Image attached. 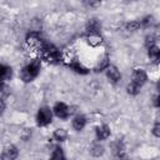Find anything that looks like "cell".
Returning a JSON list of instances; mask_svg holds the SVG:
<instances>
[{
	"label": "cell",
	"instance_id": "cell-1",
	"mask_svg": "<svg viewBox=\"0 0 160 160\" xmlns=\"http://www.w3.org/2000/svg\"><path fill=\"white\" fill-rule=\"evenodd\" d=\"M40 71V60H34L29 65H26L21 71V79L25 82L32 81Z\"/></svg>",
	"mask_w": 160,
	"mask_h": 160
},
{
	"label": "cell",
	"instance_id": "cell-2",
	"mask_svg": "<svg viewBox=\"0 0 160 160\" xmlns=\"http://www.w3.org/2000/svg\"><path fill=\"white\" fill-rule=\"evenodd\" d=\"M41 50H42V55H44L45 60H48L49 62H52V64L59 62V60H60V52H59V50L55 46L44 42Z\"/></svg>",
	"mask_w": 160,
	"mask_h": 160
},
{
	"label": "cell",
	"instance_id": "cell-3",
	"mask_svg": "<svg viewBox=\"0 0 160 160\" xmlns=\"http://www.w3.org/2000/svg\"><path fill=\"white\" fill-rule=\"evenodd\" d=\"M51 111L49 108H41L39 109L38 111V115H36V122L39 126H45L51 122Z\"/></svg>",
	"mask_w": 160,
	"mask_h": 160
},
{
	"label": "cell",
	"instance_id": "cell-4",
	"mask_svg": "<svg viewBox=\"0 0 160 160\" xmlns=\"http://www.w3.org/2000/svg\"><path fill=\"white\" fill-rule=\"evenodd\" d=\"M146 79H148V78H146V74H145V71H144V70H141V69H135V70L132 71L131 82H132V84H135L136 86L141 88V85H144V84H145Z\"/></svg>",
	"mask_w": 160,
	"mask_h": 160
},
{
	"label": "cell",
	"instance_id": "cell-5",
	"mask_svg": "<svg viewBox=\"0 0 160 160\" xmlns=\"http://www.w3.org/2000/svg\"><path fill=\"white\" fill-rule=\"evenodd\" d=\"M54 112H55V115L58 118L66 119L69 116V114H70V110H69V108L64 102H56L55 106H54Z\"/></svg>",
	"mask_w": 160,
	"mask_h": 160
},
{
	"label": "cell",
	"instance_id": "cell-6",
	"mask_svg": "<svg viewBox=\"0 0 160 160\" xmlns=\"http://www.w3.org/2000/svg\"><path fill=\"white\" fill-rule=\"evenodd\" d=\"M106 75H108V78H109L112 82H118V81L120 80V78H121L119 70H118L115 66H108V68H106Z\"/></svg>",
	"mask_w": 160,
	"mask_h": 160
},
{
	"label": "cell",
	"instance_id": "cell-7",
	"mask_svg": "<svg viewBox=\"0 0 160 160\" xmlns=\"http://www.w3.org/2000/svg\"><path fill=\"white\" fill-rule=\"evenodd\" d=\"M110 135V129L108 125H101L99 128H96V138L98 140H105L108 139Z\"/></svg>",
	"mask_w": 160,
	"mask_h": 160
},
{
	"label": "cell",
	"instance_id": "cell-8",
	"mask_svg": "<svg viewBox=\"0 0 160 160\" xmlns=\"http://www.w3.org/2000/svg\"><path fill=\"white\" fill-rule=\"evenodd\" d=\"M4 154H5V156H6L8 159L14 160V159L18 158L19 151H18L16 146H14V145H8V146L5 148V150H4Z\"/></svg>",
	"mask_w": 160,
	"mask_h": 160
},
{
	"label": "cell",
	"instance_id": "cell-9",
	"mask_svg": "<svg viewBox=\"0 0 160 160\" xmlns=\"http://www.w3.org/2000/svg\"><path fill=\"white\" fill-rule=\"evenodd\" d=\"M85 124H86V119L82 115H78L72 120V126L75 130H81L85 126Z\"/></svg>",
	"mask_w": 160,
	"mask_h": 160
},
{
	"label": "cell",
	"instance_id": "cell-10",
	"mask_svg": "<svg viewBox=\"0 0 160 160\" xmlns=\"http://www.w3.org/2000/svg\"><path fill=\"white\" fill-rule=\"evenodd\" d=\"M11 68L9 66H5V65H0V79L1 80H6V79H10L11 78Z\"/></svg>",
	"mask_w": 160,
	"mask_h": 160
},
{
	"label": "cell",
	"instance_id": "cell-11",
	"mask_svg": "<svg viewBox=\"0 0 160 160\" xmlns=\"http://www.w3.org/2000/svg\"><path fill=\"white\" fill-rule=\"evenodd\" d=\"M51 160H66L64 151L60 148H55V150L51 154Z\"/></svg>",
	"mask_w": 160,
	"mask_h": 160
},
{
	"label": "cell",
	"instance_id": "cell-12",
	"mask_svg": "<svg viewBox=\"0 0 160 160\" xmlns=\"http://www.w3.org/2000/svg\"><path fill=\"white\" fill-rule=\"evenodd\" d=\"M159 55H160V50H159V48L156 45H152V46L149 48V56H150V59L156 61L159 59Z\"/></svg>",
	"mask_w": 160,
	"mask_h": 160
},
{
	"label": "cell",
	"instance_id": "cell-13",
	"mask_svg": "<svg viewBox=\"0 0 160 160\" xmlns=\"http://www.w3.org/2000/svg\"><path fill=\"white\" fill-rule=\"evenodd\" d=\"M54 138H55L58 141H64V140H66V138H68V132H66V130H64V129H58V130H55V132H54Z\"/></svg>",
	"mask_w": 160,
	"mask_h": 160
},
{
	"label": "cell",
	"instance_id": "cell-14",
	"mask_svg": "<svg viewBox=\"0 0 160 160\" xmlns=\"http://www.w3.org/2000/svg\"><path fill=\"white\" fill-rule=\"evenodd\" d=\"M99 28H100V25H99V22H98L95 19L90 20V21H89V24H88V29H89L90 34H98Z\"/></svg>",
	"mask_w": 160,
	"mask_h": 160
},
{
	"label": "cell",
	"instance_id": "cell-15",
	"mask_svg": "<svg viewBox=\"0 0 160 160\" xmlns=\"http://www.w3.org/2000/svg\"><path fill=\"white\" fill-rule=\"evenodd\" d=\"M89 44L92 46H98L101 44V36L99 34H90L89 36Z\"/></svg>",
	"mask_w": 160,
	"mask_h": 160
},
{
	"label": "cell",
	"instance_id": "cell-16",
	"mask_svg": "<svg viewBox=\"0 0 160 160\" xmlns=\"http://www.w3.org/2000/svg\"><path fill=\"white\" fill-rule=\"evenodd\" d=\"M71 68H72L76 72H81V74H86V72H88V70H86L80 62H78V61H74V62L71 64Z\"/></svg>",
	"mask_w": 160,
	"mask_h": 160
},
{
	"label": "cell",
	"instance_id": "cell-17",
	"mask_svg": "<svg viewBox=\"0 0 160 160\" xmlns=\"http://www.w3.org/2000/svg\"><path fill=\"white\" fill-rule=\"evenodd\" d=\"M126 90H128V92H129L130 95H136V94L139 92V90H140V88H139V86H136L135 84H132V82H130V84L128 85V88H126Z\"/></svg>",
	"mask_w": 160,
	"mask_h": 160
},
{
	"label": "cell",
	"instance_id": "cell-18",
	"mask_svg": "<svg viewBox=\"0 0 160 160\" xmlns=\"http://www.w3.org/2000/svg\"><path fill=\"white\" fill-rule=\"evenodd\" d=\"M102 152H104V149H102V146H100V145H94V146L91 148V154L95 155V156H99V155H101Z\"/></svg>",
	"mask_w": 160,
	"mask_h": 160
},
{
	"label": "cell",
	"instance_id": "cell-19",
	"mask_svg": "<svg viewBox=\"0 0 160 160\" xmlns=\"http://www.w3.org/2000/svg\"><path fill=\"white\" fill-rule=\"evenodd\" d=\"M160 125H159V122H156L155 125H154V129H152V132H154V135L155 136H159L160 135Z\"/></svg>",
	"mask_w": 160,
	"mask_h": 160
},
{
	"label": "cell",
	"instance_id": "cell-20",
	"mask_svg": "<svg viewBox=\"0 0 160 160\" xmlns=\"http://www.w3.org/2000/svg\"><path fill=\"white\" fill-rule=\"evenodd\" d=\"M139 28V24L138 22H131V24H128V29L129 30H136Z\"/></svg>",
	"mask_w": 160,
	"mask_h": 160
},
{
	"label": "cell",
	"instance_id": "cell-21",
	"mask_svg": "<svg viewBox=\"0 0 160 160\" xmlns=\"http://www.w3.org/2000/svg\"><path fill=\"white\" fill-rule=\"evenodd\" d=\"M154 105H155L156 108L159 106V96H158V95H156V96L154 98Z\"/></svg>",
	"mask_w": 160,
	"mask_h": 160
},
{
	"label": "cell",
	"instance_id": "cell-22",
	"mask_svg": "<svg viewBox=\"0 0 160 160\" xmlns=\"http://www.w3.org/2000/svg\"><path fill=\"white\" fill-rule=\"evenodd\" d=\"M4 108H5V105H4V102H2V100H0V114L2 112V110H4Z\"/></svg>",
	"mask_w": 160,
	"mask_h": 160
},
{
	"label": "cell",
	"instance_id": "cell-23",
	"mask_svg": "<svg viewBox=\"0 0 160 160\" xmlns=\"http://www.w3.org/2000/svg\"><path fill=\"white\" fill-rule=\"evenodd\" d=\"M2 88H4V80L0 79V90H2Z\"/></svg>",
	"mask_w": 160,
	"mask_h": 160
}]
</instances>
